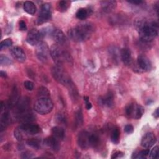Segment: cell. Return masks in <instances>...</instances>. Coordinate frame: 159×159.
Wrapping results in <instances>:
<instances>
[{
  "mask_svg": "<svg viewBox=\"0 0 159 159\" xmlns=\"http://www.w3.org/2000/svg\"><path fill=\"white\" fill-rule=\"evenodd\" d=\"M137 28L140 39L143 42H150L158 35V25L156 22L140 21L137 24Z\"/></svg>",
  "mask_w": 159,
  "mask_h": 159,
  "instance_id": "obj_1",
  "label": "cell"
},
{
  "mask_svg": "<svg viewBox=\"0 0 159 159\" xmlns=\"http://www.w3.org/2000/svg\"><path fill=\"white\" fill-rule=\"evenodd\" d=\"M94 31L93 24L86 22L70 29L68 32L69 38L74 42H80L88 40Z\"/></svg>",
  "mask_w": 159,
  "mask_h": 159,
  "instance_id": "obj_2",
  "label": "cell"
},
{
  "mask_svg": "<svg viewBox=\"0 0 159 159\" xmlns=\"http://www.w3.org/2000/svg\"><path fill=\"white\" fill-rule=\"evenodd\" d=\"M50 55L57 65H61L64 62L73 64V58L70 54L61 49L57 45H53L50 50Z\"/></svg>",
  "mask_w": 159,
  "mask_h": 159,
  "instance_id": "obj_3",
  "label": "cell"
},
{
  "mask_svg": "<svg viewBox=\"0 0 159 159\" xmlns=\"http://www.w3.org/2000/svg\"><path fill=\"white\" fill-rule=\"evenodd\" d=\"M52 74L53 77L58 83L70 88H73V82L65 70L62 68L61 65H56L52 68Z\"/></svg>",
  "mask_w": 159,
  "mask_h": 159,
  "instance_id": "obj_4",
  "label": "cell"
},
{
  "mask_svg": "<svg viewBox=\"0 0 159 159\" xmlns=\"http://www.w3.org/2000/svg\"><path fill=\"white\" fill-rule=\"evenodd\" d=\"M53 107V104L50 98H40L34 104V110L38 114L44 115L50 113Z\"/></svg>",
  "mask_w": 159,
  "mask_h": 159,
  "instance_id": "obj_5",
  "label": "cell"
},
{
  "mask_svg": "<svg viewBox=\"0 0 159 159\" xmlns=\"http://www.w3.org/2000/svg\"><path fill=\"white\" fill-rule=\"evenodd\" d=\"M30 100L28 97L20 98L18 102L14 107V115L17 119L18 117L30 111Z\"/></svg>",
  "mask_w": 159,
  "mask_h": 159,
  "instance_id": "obj_6",
  "label": "cell"
},
{
  "mask_svg": "<svg viewBox=\"0 0 159 159\" xmlns=\"http://www.w3.org/2000/svg\"><path fill=\"white\" fill-rule=\"evenodd\" d=\"M125 113L130 117L139 119L143 114L144 109L139 104L130 103L125 107Z\"/></svg>",
  "mask_w": 159,
  "mask_h": 159,
  "instance_id": "obj_7",
  "label": "cell"
},
{
  "mask_svg": "<svg viewBox=\"0 0 159 159\" xmlns=\"http://www.w3.org/2000/svg\"><path fill=\"white\" fill-rule=\"evenodd\" d=\"M35 53L38 59L42 62H46L50 54V49L47 44L43 41H41L36 45Z\"/></svg>",
  "mask_w": 159,
  "mask_h": 159,
  "instance_id": "obj_8",
  "label": "cell"
},
{
  "mask_svg": "<svg viewBox=\"0 0 159 159\" xmlns=\"http://www.w3.org/2000/svg\"><path fill=\"white\" fill-rule=\"evenodd\" d=\"M51 5L49 3H45L42 5L39 15L37 20L38 25L42 24L48 21L52 16Z\"/></svg>",
  "mask_w": 159,
  "mask_h": 159,
  "instance_id": "obj_9",
  "label": "cell"
},
{
  "mask_svg": "<svg viewBox=\"0 0 159 159\" xmlns=\"http://www.w3.org/2000/svg\"><path fill=\"white\" fill-rule=\"evenodd\" d=\"M42 38L43 37L41 35L40 32L35 29H33L29 32L26 40L28 43L34 46L39 43L41 42Z\"/></svg>",
  "mask_w": 159,
  "mask_h": 159,
  "instance_id": "obj_10",
  "label": "cell"
},
{
  "mask_svg": "<svg viewBox=\"0 0 159 159\" xmlns=\"http://www.w3.org/2000/svg\"><path fill=\"white\" fill-rule=\"evenodd\" d=\"M20 131L27 135H35L40 132V128L37 124L30 123H24L18 127Z\"/></svg>",
  "mask_w": 159,
  "mask_h": 159,
  "instance_id": "obj_11",
  "label": "cell"
},
{
  "mask_svg": "<svg viewBox=\"0 0 159 159\" xmlns=\"http://www.w3.org/2000/svg\"><path fill=\"white\" fill-rule=\"evenodd\" d=\"M137 63L139 68L142 71H148L152 68V63L150 60L143 55H140L138 57Z\"/></svg>",
  "mask_w": 159,
  "mask_h": 159,
  "instance_id": "obj_12",
  "label": "cell"
},
{
  "mask_svg": "<svg viewBox=\"0 0 159 159\" xmlns=\"http://www.w3.org/2000/svg\"><path fill=\"white\" fill-rule=\"evenodd\" d=\"M157 142V138L155 134L152 132L145 134L142 138L141 145L144 148H150L153 146Z\"/></svg>",
  "mask_w": 159,
  "mask_h": 159,
  "instance_id": "obj_13",
  "label": "cell"
},
{
  "mask_svg": "<svg viewBox=\"0 0 159 159\" xmlns=\"http://www.w3.org/2000/svg\"><path fill=\"white\" fill-rule=\"evenodd\" d=\"M11 55L18 61L24 62L26 59V55L22 48L19 47H14L10 50Z\"/></svg>",
  "mask_w": 159,
  "mask_h": 159,
  "instance_id": "obj_14",
  "label": "cell"
},
{
  "mask_svg": "<svg viewBox=\"0 0 159 159\" xmlns=\"http://www.w3.org/2000/svg\"><path fill=\"white\" fill-rule=\"evenodd\" d=\"M89 133L87 131L81 132L78 136V143L83 149H86L89 147Z\"/></svg>",
  "mask_w": 159,
  "mask_h": 159,
  "instance_id": "obj_15",
  "label": "cell"
},
{
  "mask_svg": "<svg viewBox=\"0 0 159 159\" xmlns=\"http://www.w3.org/2000/svg\"><path fill=\"white\" fill-rule=\"evenodd\" d=\"M43 143L46 146L51 148L54 151L57 152L60 149L59 140L53 136L48 137L46 139H45Z\"/></svg>",
  "mask_w": 159,
  "mask_h": 159,
  "instance_id": "obj_16",
  "label": "cell"
},
{
  "mask_svg": "<svg viewBox=\"0 0 159 159\" xmlns=\"http://www.w3.org/2000/svg\"><path fill=\"white\" fill-rule=\"evenodd\" d=\"M52 35L54 40L58 45H62L66 42V38L64 33L60 29L54 30Z\"/></svg>",
  "mask_w": 159,
  "mask_h": 159,
  "instance_id": "obj_17",
  "label": "cell"
},
{
  "mask_svg": "<svg viewBox=\"0 0 159 159\" xmlns=\"http://www.w3.org/2000/svg\"><path fill=\"white\" fill-rule=\"evenodd\" d=\"M19 95L18 90L16 88H14L12 91V93L10 96V98L8 100L7 102V107L9 108H13L17 104L19 100Z\"/></svg>",
  "mask_w": 159,
  "mask_h": 159,
  "instance_id": "obj_18",
  "label": "cell"
},
{
  "mask_svg": "<svg viewBox=\"0 0 159 159\" xmlns=\"http://www.w3.org/2000/svg\"><path fill=\"white\" fill-rule=\"evenodd\" d=\"M120 58L125 65H129L132 63V55L130 50L128 48H124L120 53Z\"/></svg>",
  "mask_w": 159,
  "mask_h": 159,
  "instance_id": "obj_19",
  "label": "cell"
},
{
  "mask_svg": "<svg viewBox=\"0 0 159 159\" xmlns=\"http://www.w3.org/2000/svg\"><path fill=\"white\" fill-rule=\"evenodd\" d=\"M99 103L101 105L109 107H112L114 105V96L111 93H109L106 96L101 97L99 99Z\"/></svg>",
  "mask_w": 159,
  "mask_h": 159,
  "instance_id": "obj_20",
  "label": "cell"
},
{
  "mask_svg": "<svg viewBox=\"0 0 159 159\" xmlns=\"http://www.w3.org/2000/svg\"><path fill=\"white\" fill-rule=\"evenodd\" d=\"M16 119L17 120H19V122H22V124L30 123V122H32L35 119V116L31 111H29L25 112V114L21 115L20 116L18 117Z\"/></svg>",
  "mask_w": 159,
  "mask_h": 159,
  "instance_id": "obj_21",
  "label": "cell"
},
{
  "mask_svg": "<svg viewBox=\"0 0 159 159\" xmlns=\"http://www.w3.org/2000/svg\"><path fill=\"white\" fill-rule=\"evenodd\" d=\"M11 117L8 112H4L1 114L0 118V130L3 131L10 124Z\"/></svg>",
  "mask_w": 159,
  "mask_h": 159,
  "instance_id": "obj_22",
  "label": "cell"
},
{
  "mask_svg": "<svg viewBox=\"0 0 159 159\" xmlns=\"http://www.w3.org/2000/svg\"><path fill=\"white\" fill-rule=\"evenodd\" d=\"M101 5L104 12H110L116 7L117 2L116 1H102L101 2Z\"/></svg>",
  "mask_w": 159,
  "mask_h": 159,
  "instance_id": "obj_23",
  "label": "cell"
},
{
  "mask_svg": "<svg viewBox=\"0 0 159 159\" xmlns=\"http://www.w3.org/2000/svg\"><path fill=\"white\" fill-rule=\"evenodd\" d=\"M52 132L53 136L55 137L58 140H61L65 137V131L64 129L59 126H55L52 128Z\"/></svg>",
  "mask_w": 159,
  "mask_h": 159,
  "instance_id": "obj_24",
  "label": "cell"
},
{
  "mask_svg": "<svg viewBox=\"0 0 159 159\" xmlns=\"http://www.w3.org/2000/svg\"><path fill=\"white\" fill-rule=\"evenodd\" d=\"M24 9L29 14L34 15L37 10L35 4L32 1H25L24 4Z\"/></svg>",
  "mask_w": 159,
  "mask_h": 159,
  "instance_id": "obj_25",
  "label": "cell"
},
{
  "mask_svg": "<svg viewBox=\"0 0 159 159\" xmlns=\"http://www.w3.org/2000/svg\"><path fill=\"white\" fill-rule=\"evenodd\" d=\"M99 137L95 134H89V145L91 147H96L99 143Z\"/></svg>",
  "mask_w": 159,
  "mask_h": 159,
  "instance_id": "obj_26",
  "label": "cell"
},
{
  "mask_svg": "<svg viewBox=\"0 0 159 159\" xmlns=\"http://www.w3.org/2000/svg\"><path fill=\"white\" fill-rule=\"evenodd\" d=\"M89 15V11L86 8H80L76 13V17L80 20H84Z\"/></svg>",
  "mask_w": 159,
  "mask_h": 159,
  "instance_id": "obj_27",
  "label": "cell"
},
{
  "mask_svg": "<svg viewBox=\"0 0 159 159\" xmlns=\"http://www.w3.org/2000/svg\"><path fill=\"white\" fill-rule=\"evenodd\" d=\"M38 98H50V92L48 89L43 86L40 87L37 92Z\"/></svg>",
  "mask_w": 159,
  "mask_h": 159,
  "instance_id": "obj_28",
  "label": "cell"
},
{
  "mask_svg": "<svg viewBox=\"0 0 159 159\" xmlns=\"http://www.w3.org/2000/svg\"><path fill=\"white\" fill-rule=\"evenodd\" d=\"M70 6V2L66 1H60L57 4V9L60 12L66 11Z\"/></svg>",
  "mask_w": 159,
  "mask_h": 159,
  "instance_id": "obj_29",
  "label": "cell"
},
{
  "mask_svg": "<svg viewBox=\"0 0 159 159\" xmlns=\"http://www.w3.org/2000/svg\"><path fill=\"white\" fill-rule=\"evenodd\" d=\"M119 137H120V131L118 128H115L111 134L112 142L115 144L118 143L119 142Z\"/></svg>",
  "mask_w": 159,
  "mask_h": 159,
  "instance_id": "obj_30",
  "label": "cell"
},
{
  "mask_svg": "<svg viewBox=\"0 0 159 159\" xmlns=\"http://www.w3.org/2000/svg\"><path fill=\"white\" fill-rule=\"evenodd\" d=\"M75 119H76V122L78 125H81L83 124V117L82 111L80 109L76 111L75 114Z\"/></svg>",
  "mask_w": 159,
  "mask_h": 159,
  "instance_id": "obj_31",
  "label": "cell"
},
{
  "mask_svg": "<svg viewBox=\"0 0 159 159\" xmlns=\"http://www.w3.org/2000/svg\"><path fill=\"white\" fill-rule=\"evenodd\" d=\"M27 144L34 148L38 149L40 148V143L39 142V140H37V139H30L27 140Z\"/></svg>",
  "mask_w": 159,
  "mask_h": 159,
  "instance_id": "obj_32",
  "label": "cell"
},
{
  "mask_svg": "<svg viewBox=\"0 0 159 159\" xmlns=\"http://www.w3.org/2000/svg\"><path fill=\"white\" fill-rule=\"evenodd\" d=\"M150 153V150L148 149L147 150H143L139 152L137 154H135L132 158H146L148 155H149Z\"/></svg>",
  "mask_w": 159,
  "mask_h": 159,
  "instance_id": "obj_33",
  "label": "cell"
},
{
  "mask_svg": "<svg viewBox=\"0 0 159 159\" xmlns=\"http://www.w3.org/2000/svg\"><path fill=\"white\" fill-rule=\"evenodd\" d=\"M0 63L2 65H10L12 63V61L7 56L1 54L0 55Z\"/></svg>",
  "mask_w": 159,
  "mask_h": 159,
  "instance_id": "obj_34",
  "label": "cell"
},
{
  "mask_svg": "<svg viewBox=\"0 0 159 159\" xmlns=\"http://www.w3.org/2000/svg\"><path fill=\"white\" fill-rule=\"evenodd\" d=\"M12 45V41L11 39H6L0 43V49L2 50L5 48L9 47Z\"/></svg>",
  "mask_w": 159,
  "mask_h": 159,
  "instance_id": "obj_35",
  "label": "cell"
},
{
  "mask_svg": "<svg viewBox=\"0 0 159 159\" xmlns=\"http://www.w3.org/2000/svg\"><path fill=\"white\" fill-rule=\"evenodd\" d=\"M158 147L155 146L150 152V158H158Z\"/></svg>",
  "mask_w": 159,
  "mask_h": 159,
  "instance_id": "obj_36",
  "label": "cell"
},
{
  "mask_svg": "<svg viewBox=\"0 0 159 159\" xmlns=\"http://www.w3.org/2000/svg\"><path fill=\"white\" fill-rule=\"evenodd\" d=\"M22 132L19 128H17L14 130V137L16 138V139L19 141H21L23 139V136L22 134Z\"/></svg>",
  "mask_w": 159,
  "mask_h": 159,
  "instance_id": "obj_37",
  "label": "cell"
},
{
  "mask_svg": "<svg viewBox=\"0 0 159 159\" xmlns=\"http://www.w3.org/2000/svg\"><path fill=\"white\" fill-rule=\"evenodd\" d=\"M24 86L29 91H32L34 89V83L30 81H25L24 82Z\"/></svg>",
  "mask_w": 159,
  "mask_h": 159,
  "instance_id": "obj_38",
  "label": "cell"
},
{
  "mask_svg": "<svg viewBox=\"0 0 159 159\" xmlns=\"http://www.w3.org/2000/svg\"><path fill=\"white\" fill-rule=\"evenodd\" d=\"M124 130H125V132L126 133L130 134H131V133L133 132V131H134V127H133V126H132V125H130V124H127V125H126L125 126V127H124Z\"/></svg>",
  "mask_w": 159,
  "mask_h": 159,
  "instance_id": "obj_39",
  "label": "cell"
},
{
  "mask_svg": "<svg viewBox=\"0 0 159 159\" xmlns=\"http://www.w3.org/2000/svg\"><path fill=\"white\" fill-rule=\"evenodd\" d=\"M19 29L20 30H25L27 29L26 23L24 20H20L19 22Z\"/></svg>",
  "mask_w": 159,
  "mask_h": 159,
  "instance_id": "obj_40",
  "label": "cell"
},
{
  "mask_svg": "<svg viewBox=\"0 0 159 159\" xmlns=\"http://www.w3.org/2000/svg\"><path fill=\"white\" fill-rule=\"evenodd\" d=\"M123 155H124V153H123L122 152L118 151V152H115V153L112 155V156L111 157V158H117L122 157Z\"/></svg>",
  "mask_w": 159,
  "mask_h": 159,
  "instance_id": "obj_41",
  "label": "cell"
},
{
  "mask_svg": "<svg viewBox=\"0 0 159 159\" xmlns=\"http://www.w3.org/2000/svg\"><path fill=\"white\" fill-rule=\"evenodd\" d=\"M127 2H129V3H131V4H140L143 2L141 0H129V1H127Z\"/></svg>",
  "mask_w": 159,
  "mask_h": 159,
  "instance_id": "obj_42",
  "label": "cell"
},
{
  "mask_svg": "<svg viewBox=\"0 0 159 159\" xmlns=\"http://www.w3.org/2000/svg\"><path fill=\"white\" fill-rule=\"evenodd\" d=\"M57 119V120H58V122H60V123H61V122L64 123V122H65V120H66L64 116H63L62 115H58Z\"/></svg>",
  "mask_w": 159,
  "mask_h": 159,
  "instance_id": "obj_43",
  "label": "cell"
},
{
  "mask_svg": "<svg viewBox=\"0 0 159 159\" xmlns=\"http://www.w3.org/2000/svg\"><path fill=\"white\" fill-rule=\"evenodd\" d=\"M22 158H32L33 156L31 155L32 154H30V152H25L23 154H22Z\"/></svg>",
  "mask_w": 159,
  "mask_h": 159,
  "instance_id": "obj_44",
  "label": "cell"
},
{
  "mask_svg": "<svg viewBox=\"0 0 159 159\" xmlns=\"http://www.w3.org/2000/svg\"><path fill=\"white\" fill-rule=\"evenodd\" d=\"M92 107V104L91 102H89V101H86V107L88 110H89Z\"/></svg>",
  "mask_w": 159,
  "mask_h": 159,
  "instance_id": "obj_45",
  "label": "cell"
},
{
  "mask_svg": "<svg viewBox=\"0 0 159 159\" xmlns=\"http://www.w3.org/2000/svg\"><path fill=\"white\" fill-rule=\"evenodd\" d=\"M153 115H154V116L155 117V118H158V116H159L158 108H157V109L155 110V111L154 113H153Z\"/></svg>",
  "mask_w": 159,
  "mask_h": 159,
  "instance_id": "obj_46",
  "label": "cell"
},
{
  "mask_svg": "<svg viewBox=\"0 0 159 159\" xmlns=\"http://www.w3.org/2000/svg\"><path fill=\"white\" fill-rule=\"evenodd\" d=\"M1 77H3V78H6L7 76V75H6V73L3 71H1Z\"/></svg>",
  "mask_w": 159,
  "mask_h": 159,
  "instance_id": "obj_47",
  "label": "cell"
}]
</instances>
